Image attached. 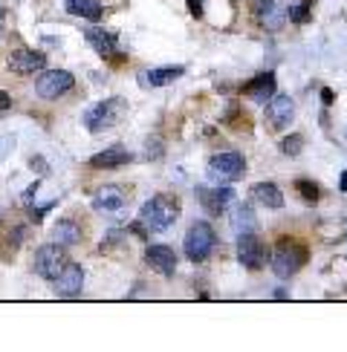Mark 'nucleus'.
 <instances>
[{
    "mask_svg": "<svg viewBox=\"0 0 347 352\" xmlns=\"http://www.w3.org/2000/svg\"><path fill=\"white\" fill-rule=\"evenodd\" d=\"M145 148H148V159H162V142L159 139H148Z\"/></svg>",
    "mask_w": 347,
    "mask_h": 352,
    "instance_id": "27",
    "label": "nucleus"
},
{
    "mask_svg": "<svg viewBox=\"0 0 347 352\" xmlns=\"http://www.w3.org/2000/svg\"><path fill=\"white\" fill-rule=\"evenodd\" d=\"M264 107H266V122L275 130L289 127V122L295 119V101L289 98V96H272Z\"/></svg>",
    "mask_w": 347,
    "mask_h": 352,
    "instance_id": "14",
    "label": "nucleus"
},
{
    "mask_svg": "<svg viewBox=\"0 0 347 352\" xmlns=\"http://www.w3.org/2000/svg\"><path fill=\"white\" fill-rule=\"evenodd\" d=\"M145 260H148L151 269H156L165 277H171L174 272H177V254H174L171 245H148L145 248Z\"/></svg>",
    "mask_w": 347,
    "mask_h": 352,
    "instance_id": "16",
    "label": "nucleus"
},
{
    "mask_svg": "<svg viewBox=\"0 0 347 352\" xmlns=\"http://www.w3.org/2000/svg\"><path fill=\"white\" fill-rule=\"evenodd\" d=\"M67 252L61 243H50V245H41L35 257H32V269L38 277H43V280H55L58 274H61V269L67 266Z\"/></svg>",
    "mask_w": 347,
    "mask_h": 352,
    "instance_id": "6",
    "label": "nucleus"
},
{
    "mask_svg": "<svg viewBox=\"0 0 347 352\" xmlns=\"http://www.w3.org/2000/svg\"><path fill=\"white\" fill-rule=\"evenodd\" d=\"M246 173V159L238 151H223L209 159V179L217 182H238Z\"/></svg>",
    "mask_w": 347,
    "mask_h": 352,
    "instance_id": "4",
    "label": "nucleus"
},
{
    "mask_svg": "<svg viewBox=\"0 0 347 352\" xmlns=\"http://www.w3.org/2000/svg\"><path fill=\"white\" fill-rule=\"evenodd\" d=\"M333 98H336V96H333V90H322V101H324V104H333Z\"/></svg>",
    "mask_w": 347,
    "mask_h": 352,
    "instance_id": "30",
    "label": "nucleus"
},
{
    "mask_svg": "<svg viewBox=\"0 0 347 352\" xmlns=\"http://www.w3.org/2000/svg\"><path fill=\"white\" fill-rule=\"evenodd\" d=\"M295 190H298V194H301V199L304 202H318V185H313L310 179H298L295 182Z\"/></svg>",
    "mask_w": 347,
    "mask_h": 352,
    "instance_id": "24",
    "label": "nucleus"
},
{
    "mask_svg": "<svg viewBox=\"0 0 347 352\" xmlns=\"http://www.w3.org/2000/svg\"><path fill=\"white\" fill-rule=\"evenodd\" d=\"M72 87H76L72 72H67V69H47V72H41V78L35 81V93L41 98H47V101H55V98L67 96Z\"/></svg>",
    "mask_w": 347,
    "mask_h": 352,
    "instance_id": "7",
    "label": "nucleus"
},
{
    "mask_svg": "<svg viewBox=\"0 0 347 352\" xmlns=\"http://www.w3.org/2000/svg\"><path fill=\"white\" fill-rule=\"evenodd\" d=\"M231 228L240 237V234H255L257 231V217L252 211V205H238L235 214H231Z\"/></svg>",
    "mask_w": 347,
    "mask_h": 352,
    "instance_id": "21",
    "label": "nucleus"
},
{
    "mask_svg": "<svg viewBox=\"0 0 347 352\" xmlns=\"http://www.w3.org/2000/svg\"><path fill=\"white\" fill-rule=\"evenodd\" d=\"M182 72H185L182 67H156V69L139 72V81H142L145 87H168V84L177 81Z\"/></svg>",
    "mask_w": 347,
    "mask_h": 352,
    "instance_id": "19",
    "label": "nucleus"
},
{
    "mask_svg": "<svg viewBox=\"0 0 347 352\" xmlns=\"http://www.w3.org/2000/svg\"><path fill=\"white\" fill-rule=\"evenodd\" d=\"M185 257L191 263H206L217 245V237H214V228L209 223H194L185 234Z\"/></svg>",
    "mask_w": 347,
    "mask_h": 352,
    "instance_id": "5",
    "label": "nucleus"
},
{
    "mask_svg": "<svg viewBox=\"0 0 347 352\" xmlns=\"http://www.w3.org/2000/svg\"><path fill=\"white\" fill-rule=\"evenodd\" d=\"M188 9H191L194 18H202V0H188Z\"/></svg>",
    "mask_w": 347,
    "mask_h": 352,
    "instance_id": "28",
    "label": "nucleus"
},
{
    "mask_svg": "<svg viewBox=\"0 0 347 352\" xmlns=\"http://www.w3.org/2000/svg\"><path fill=\"white\" fill-rule=\"evenodd\" d=\"M275 72H260L257 78H252L249 84H246V96H249L252 101H257V104H266V101L275 96Z\"/></svg>",
    "mask_w": 347,
    "mask_h": 352,
    "instance_id": "17",
    "label": "nucleus"
},
{
    "mask_svg": "<svg viewBox=\"0 0 347 352\" xmlns=\"http://www.w3.org/2000/svg\"><path fill=\"white\" fill-rule=\"evenodd\" d=\"M130 156L125 148H107V151H101V153H96L93 159H90V168H96V170H113V168H122V165H127L130 162Z\"/></svg>",
    "mask_w": 347,
    "mask_h": 352,
    "instance_id": "20",
    "label": "nucleus"
},
{
    "mask_svg": "<svg viewBox=\"0 0 347 352\" xmlns=\"http://www.w3.org/2000/svg\"><path fill=\"white\" fill-rule=\"evenodd\" d=\"M52 283H55V298H78L84 289V269L78 263H67Z\"/></svg>",
    "mask_w": 347,
    "mask_h": 352,
    "instance_id": "12",
    "label": "nucleus"
},
{
    "mask_svg": "<svg viewBox=\"0 0 347 352\" xmlns=\"http://www.w3.org/2000/svg\"><path fill=\"white\" fill-rule=\"evenodd\" d=\"M177 219H180V202L165 197V194L148 199L139 211V223L145 226V231H151V234L171 231L174 226H177Z\"/></svg>",
    "mask_w": 347,
    "mask_h": 352,
    "instance_id": "1",
    "label": "nucleus"
},
{
    "mask_svg": "<svg viewBox=\"0 0 347 352\" xmlns=\"http://www.w3.org/2000/svg\"><path fill=\"white\" fill-rule=\"evenodd\" d=\"M249 199H255L257 205H266V208H284V194L275 182H257L249 188Z\"/></svg>",
    "mask_w": 347,
    "mask_h": 352,
    "instance_id": "18",
    "label": "nucleus"
},
{
    "mask_svg": "<svg viewBox=\"0 0 347 352\" xmlns=\"http://www.w3.org/2000/svg\"><path fill=\"white\" fill-rule=\"evenodd\" d=\"M87 43L96 50L98 58H105V61H110V58H122V50H119V41H116L113 32H107V29H98V26H90L84 32Z\"/></svg>",
    "mask_w": 347,
    "mask_h": 352,
    "instance_id": "15",
    "label": "nucleus"
},
{
    "mask_svg": "<svg viewBox=\"0 0 347 352\" xmlns=\"http://www.w3.org/2000/svg\"><path fill=\"white\" fill-rule=\"evenodd\" d=\"M125 113H127V101L113 96V98H105V101H98V104H93L90 110H84L81 122L90 133H101V130L119 124L125 119Z\"/></svg>",
    "mask_w": 347,
    "mask_h": 352,
    "instance_id": "2",
    "label": "nucleus"
},
{
    "mask_svg": "<svg viewBox=\"0 0 347 352\" xmlns=\"http://www.w3.org/2000/svg\"><path fill=\"white\" fill-rule=\"evenodd\" d=\"M281 151H284L286 156H298V153L304 151V136H301V133L286 136V139L281 142Z\"/></svg>",
    "mask_w": 347,
    "mask_h": 352,
    "instance_id": "25",
    "label": "nucleus"
},
{
    "mask_svg": "<svg viewBox=\"0 0 347 352\" xmlns=\"http://www.w3.org/2000/svg\"><path fill=\"white\" fill-rule=\"evenodd\" d=\"M341 190H347V170L341 173Z\"/></svg>",
    "mask_w": 347,
    "mask_h": 352,
    "instance_id": "31",
    "label": "nucleus"
},
{
    "mask_svg": "<svg viewBox=\"0 0 347 352\" xmlns=\"http://www.w3.org/2000/svg\"><path fill=\"white\" fill-rule=\"evenodd\" d=\"M12 107V98H9V93H3V90H0V113H3V110H9Z\"/></svg>",
    "mask_w": 347,
    "mask_h": 352,
    "instance_id": "29",
    "label": "nucleus"
},
{
    "mask_svg": "<svg viewBox=\"0 0 347 352\" xmlns=\"http://www.w3.org/2000/svg\"><path fill=\"white\" fill-rule=\"evenodd\" d=\"M67 12L76 14V18H87V21H98L101 18V0H64Z\"/></svg>",
    "mask_w": 347,
    "mask_h": 352,
    "instance_id": "22",
    "label": "nucleus"
},
{
    "mask_svg": "<svg viewBox=\"0 0 347 352\" xmlns=\"http://www.w3.org/2000/svg\"><path fill=\"white\" fill-rule=\"evenodd\" d=\"M255 21L266 29V32H278L284 29V23L289 21V9L281 3V0H255Z\"/></svg>",
    "mask_w": 347,
    "mask_h": 352,
    "instance_id": "8",
    "label": "nucleus"
},
{
    "mask_svg": "<svg viewBox=\"0 0 347 352\" xmlns=\"http://www.w3.org/2000/svg\"><path fill=\"white\" fill-rule=\"evenodd\" d=\"M289 21L293 23H307L310 21V0H304L295 9H289Z\"/></svg>",
    "mask_w": 347,
    "mask_h": 352,
    "instance_id": "26",
    "label": "nucleus"
},
{
    "mask_svg": "<svg viewBox=\"0 0 347 352\" xmlns=\"http://www.w3.org/2000/svg\"><path fill=\"white\" fill-rule=\"evenodd\" d=\"M304 260H307V248H304L301 243L281 240L272 252V272L278 274L281 280H286V277H293L304 266Z\"/></svg>",
    "mask_w": 347,
    "mask_h": 352,
    "instance_id": "3",
    "label": "nucleus"
},
{
    "mask_svg": "<svg viewBox=\"0 0 347 352\" xmlns=\"http://www.w3.org/2000/svg\"><path fill=\"white\" fill-rule=\"evenodd\" d=\"M127 202H130V194L122 185H105V188L96 190L93 208L98 214H122L127 208Z\"/></svg>",
    "mask_w": 347,
    "mask_h": 352,
    "instance_id": "9",
    "label": "nucleus"
},
{
    "mask_svg": "<svg viewBox=\"0 0 347 352\" xmlns=\"http://www.w3.org/2000/svg\"><path fill=\"white\" fill-rule=\"evenodd\" d=\"M81 240V228L72 223V219H61V223L55 226V243L61 245H76Z\"/></svg>",
    "mask_w": 347,
    "mask_h": 352,
    "instance_id": "23",
    "label": "nucleus"
},
{
    "mask_svg": "<svg viewBox=\"0 0 347 352\" xmlns=\"http://www.w3.org/2000/svg\"><path fill=\"white\" fill-rule=\"evenodd\" d=\"M6 64L14 76H32V72H41L47 67V55L38 50H14Z\"/></svg>",
    "mask_w": 347,
    "mask_h": 352,
    "instance_id": "13",
    "label": "nucleus"
},
{
    "mask_svg": "<svg viewBox=\"0 0 347 352\" xmlns=\"http://www.w3.org/2000/svg\"><path fill=\"white\" fill-rule=\"evenodd\" d=\"M197 199H200V205L206 208L211 217H220V214H226L229 211V205L235 202V190L231 188H220V185H214V188H206V185H200L197 188Z\"/></svg>",
    "mask_w": 347,
    "mask_h": 352,
    "instance_id": "10",
    "label": "nucleus"
},
{
    "mask_svg": "<svg viewBox=\"0 0 347 352\" xmlns=\"http://www.w3.org/2000/svg\"><path fill=\"white\" fill-rule=\"evenodd\" d=\"M238 260L243 263V269H249V272L264 269V263H266V245L260 243L255 234H240V237H238Z\"/></svg>",
    "mask_w": 347,
    "mask_h": 352,
    "instance_id": "11",
    "label": "nucleus"
}]
</instances>
